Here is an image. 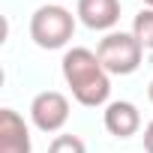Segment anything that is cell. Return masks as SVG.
Instances as JSON below:
<instances>
[{
  "instance_id": "cell-9",
  "label": "cell",
  "mask_w": 153,
  "mask_h": 153,
  "mask_svg": "<svg viewBox=\"0 0 153 153\" xmlns=\"http://www.w3.org/2000/svg\"><path fill=\"white\" fill-rule=\"evenodd\" d=\"M48 153H87V147L78 135H54V141L48 144Z\"/></svg>"
},
{
  "instance_id": "cell-4",
  "label": "cell",
  "mask_w": 153,
  "mask_h": 153,
  "mask_svg": "<svg viewBox=\"0 0 153 153\" xmlns=\"http://www.w3.org/2000/svg\"><path fill=\"white\" fill-rule=\"evenodd\" d=\"M30 120L39 132H60L69 120V99L60 90H42L30 102Z\"/></svg>"
},
{
  "instance_id": "cell-2",
  "label": "cell",
  "mask_w": 153,
  "mask_h": 153,
  "mask_svg": "<svg viewBox=\"0 0 153 153\" xmlns=\"http://www.w3.org/2000/svg\"><path fill=\"white\" fill-rule=\"evenodd\" d=\"M75 36V15L60 6V3H45L30 15V39L45 48V51H57L63 45H69V39Z\"/></svg>"
},
{
  "instance_id": "cell-12",
  "label": "cell",
  "mask_w": 153,
  "mask_h": 153,
  "mask_svg": "<svg viewBox=\"0 0 153 153\" xmlns=\"http://www.w3.org/2000/svg\"><path fill=\"white\" fill-rule=\"evenodd\" d=\"M144 6H147V9H153V0H144Z\"/></svg>"
},
{
  "instance_id": "cell-3",
  "label": "cell",
  "mask_w": 153,
  "mask_h": 153,
  "mask_svg": "<svg viewBox=\"0 0 153 153\" xmlns=\"http://www.w3.org/2000/svg\"><path fill=\"white\" fill-rule=\"evenodd\" d=\"M99 63L105 66L108 75H132L141 60H144V45L135 39V33H123V30H111L99 39Z\"/></svg>"
},
{
  "instance_id": "cell-13",
  "label": "cell",
  "mask_w": 153,
  "mask_h": 153,
  "mask_svg": "<svg viewBox=\"0 0 153 153\" xmlns=\"http://www.w3.org/2000/svg\"><path fill=\"white\" fill-rule=\"evenodd\" d=\"M57 3H63V0H57Z\"/></svg>"
},
{
  "instance_id": "cell-6",
  "label": "cell",
  "mask_w": 153,
  "mask_h": 153,
  "mask_svg": "<svg viewBox=\"0 0 153 153\" xmlns=\"http://www.w3.org/2000/svg\"><path fill=\"white\" fill-rule=\"evenodd\" d=\"M102 123H105V129L114 138H132L141 129V111L132 102H126V99H114V102L105 105Z\"/></svg>"
},
{
  "instance_id": "cell-8",
  "label": "cell",
  "mask_w": 153,
  "mask_h": 153,
  "mask_svg": "<svg viewBox=\"0 0 153 153\" xmlns=\"http://www.w3.org/2000/svg\"><path fill=\"white\" fill-rule=\"evenodd\" d=\"M132 33H135V39L144 45V51H153V9H141L138 15H135V21H132Z\"/></svg>"
},
{
  "instance_id": "cell-1",
  "label": "cell",
  "mask_w": 153,
  "mask_h": 153,
  "mask_svg": "<svg viewBox=\"0 0 153 153\" xmlns=\"http://www.w3.org/2000/svg\"><path fill=\"white\" fill-rule=\"evenodd\" d=\"M63 78L72 90V99L87 108H99L108 105L111 96V75L105 72V66L99 63V54L90 48H69L63 54Z\"/></svg>"
},
{
  "instance_id": "cell-11",
  "label": "cell",
  "mask_w": 153,
  "mask_h": 153,
  "mask_svg": "<svg viewBox=\"0 0 153 153\" xmlns=\"http://www.w3.org/2000/svg\"><path fill=\"white\" fill-rule=\"evenodd\" d=\"M147 96H150V102H153V81H150V87H147Z\"/></svg>"
},
{
  "instance_id": "cell-10",
  "label": "cell",
  "mask_w": 153,
  "mask_h": 153,
  "mask_svg": "<svg viewBox=\"0 0 153 153\" xmlns=\"http://www.w3.org/2000/svg\"><path fill=\"white\" fill-rule=\"evenodd\" d=\"M144 150H147V153H153V120L144 126Z\"/></svg>"
},
{
  "instance_id": "cell-7",
  "label": "cell",
  "mask_w": 153,
  "mask_h": 153,
  "mask_svg": "<svg viewBox=\"0 0 153 153\" xmlns=\"http://www.w3.org/2000/svg\"><path fill=\"white\" fill-rule=\"evenodd\" d=\"M78 21L90 30H108L120 21V0H78L75 6Z\"/></svg>"
},
{
  "instance_id": "cell-5",
  "label": "cell",
  "mask_w": 153,
  "mask_h": 153,
  "mask_svg": "<svg viewBox=\"0 0 153 153\" xmlns=\"http://www.w3.org/2000/svg\"><path fill=\"white\" fill-rule=\"evenodd\" d=\"M30 129L24 117L12 108H0V153H30Z\"/></svg>"
}]
</instances>
